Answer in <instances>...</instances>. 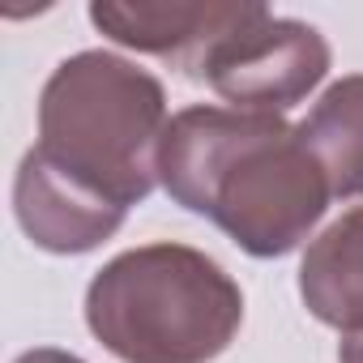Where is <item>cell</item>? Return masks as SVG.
Instances as JSON below:
<instances>
[{"mask_svg":"<svg viewBox=\"0 0 363 363\" xmlns=\"http://www.w3.org/2000/svg\"><path fill=\"white\" fill-rule=\"evenodd\" d=\"M295 133L320 162L333 197H363V73L337 77Z\"/></svg>","mask_w":363,"mask_h":363,"instance_id":"cell-8","label":"cell"},{"mask_svg":"<svg viewBox=\"0 0 363 363\" xmlns=\"http://www.w3.org/2000/svg\"><path fill=\"white\" fill-rule=\"evenodd\" d=\"M86 325L120 363H210L244 325V291L201 248L141 244L90 278Z\"/></svg>","mask_w":363,"mask_h":363,"instance_id":"cell-3","label":"cell"},{"mask_svg":"<svg viewBox=\"0 0 363 363\" xmlns=\"http://www.w3.org/2000/svg\"><path fill=\"white\" fill-rule=\"evenodd\" d=\"M167 124V90L150 69L116 52H77L39 94L35 150L90 193L133 210L158 189Z\"/></svg>","mask_w":363,"mask_h":363,"instance_id":"cell-2","label":"cell"},{"mask_svg":"<svg viewBox=\"0 0 363 363\" xmlns=\"http://www.w3.org/2000/svg\"><path fill=\"white\" fill-rule=\"evenodd\" d=\"M299 299L337 333H363V206L333 218L299 261Z\"/></svg>","mask_w":363,"mask_h":363,"instance_id":"cell-7","label":"cell"},{"mask_svg":"<svg viewBox=\"0 0 363 363\" xmlns=\"http://www.w3.org/2000/svg\"><path fill=\"white\" fill-rule=\"evenodd\" d=\"M13 214L35 248L56 252V257H82V252H94L99 244H107L124 227L128 210L90 193L73 175L56 171L30 145L13 175Z\"/></svg>","mask_w":363,"mask_h":363,"instance_id":"cell-6","label":"cell"},{"mask_svg":"<svg viewBox=\"0 0 363 363\" xmlns=\"http://www.w3.org/2000/svg\"><path fill=\"white\" fill-rule=\"evenodd\" d=\"M337 363H363V333H342V342H337Z\"/></svg>","mask_w":363,"mask_h":363,"instance_id":"cell-10","label":"cell"},{"mask_svg":"<svg viewBox=\"0 0 363 363\" xmlns=\"http://www.w3.org/2000/svg\"><path fill=\"white\" fill-rule=\"evenodd\" d=\"M13 363H86V359H77L73 350H56V346H35V350L18 354Z\"/></svg>","mask_w":363,"mask_h":363,"instance_id":"cell-9","label":"cell"},{"mask_svg":"<svg viewBox=\"0 0 363 363\" xmlns=\"http://www.w3.org/2000/svg\"><path fill=\"white\" fill-rule=\"evenodd\" d=\"M329 60V43L316 26L278 18L261 5V13L210 56L201 82L240 111L282 116L325 82Z\"/></svg>","mask_w":363,"mask_h":363,"instance_id":"cell-4","label":"cell"},{"mask_svg":"<svg viewBox=\"0 0 363 363\" xmlns=\"http://www.w3.org/2000/svg\"><path fill=\"white\" fill-rule=\"evenodd\" d=\"M158 184L261 261L295 252L333 201L320 162L282 116L210 103L171 116Z\"/></svg>","mask_w":363,"mask_h":363,"instance_id":"cell-1","label":"cell"},{"mask_svg":"<svg viewBox=\"0 0 363 363\" xmlns=\"http://www.w3.org/2000/svg\"><path fill=\"white\" fill-rule=\"evenodd\" d=\"M257 13V0H94L90 5V22L111 43L158 56L197 82L210 56Z\"/></svg>","mask_w":363,"mask_h":363,"instance_id":"cell-5","label":"cell"}]
</instances>
